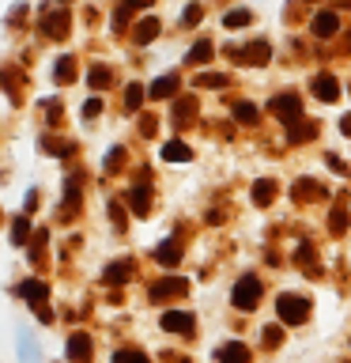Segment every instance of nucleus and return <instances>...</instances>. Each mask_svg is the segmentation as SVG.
<instances>
[{
  "label": "nucleus",
  "mask_w": 351,
  "mask_h": 363,
  "mask_svg": "<svg viewBox=\"0 0 351 363\" xmlns=\"http://www.w3.org/2000/svg\"><path fill=\"white\" fill-rule=\"evenodd\" d=\"M113 363H151V359L136 348H121V352H113Z\"/></svg>",
  "instance_id": "obj_33"
},
{
  "label": "nucleus",
  "mask_w": 351,
  "mask_h": 363,
  "mask_svg": "<svg viewBox=\"0 0 351 363\" xmlns=\"http://www.w3.org/2000/svg\"><path fill=\"white\" fill-rule=\"evenodd\" d=\"M102 113V99H87L84 102V118H98Z\"/></svg>",
  "instance_id": "obj_43"
},
{
  "label": "nucleus",
  "mask_w": 351,
  "mask_h": 363,
  "mask_svg": "<svg viewBox=\"0 0 351 363\" xmlns=\"http://www.w3.org/2000/svg\"><path fill=\"white\" fill-rule=\"evenodd\" d=\"M110 220H113V227H117V231H125V212H121L117 201H110Z\"/></svg>",
  "instance_id": "obj_40"
},
{
  "label": "nucleus",
  "mask_w": 351,
  "mask_h": 363,
  "mask_svg": "<svg viewBox=\"0 0 351 363\" xmlns=\"http://www.w3.org/2000/svg\"><path fill=\"white\" fill-rule=\"evenodd\" d=\"M174 91H178V76H159L155 84L147 87V95H151V99H170Z\"/></svg>",
  "instance_id": "obj_23"
},
{
  "label": "nucleus",
  "mask_w": 351,
  "mask_h": 363,
  "mask_svg": "<svg viewBox=\"0 0 351 363\" xmlns=\"http://www.w3.org/2000/svg\"><path fill=\"white\" fill-rule=\"evenodd\" d=\"M34 314H38V322H45V325L53 322V311H50V306H45V303H42V306H34Z\"/></svg>",
  "instance_id": "obj_44"
},
{
  "label": "nucleus",
  "mask_w": 351,
  "mask_h": 363,
  "mask_svg": "<svg viewBox=\"0 0 351 363\" xmlns=\"http://www.w3.org/2000/svg\"><path fill=\"white\" fill-rule=\"evenodd\" d=\"M129 204H132L136 216H147V212H151V186H147V182L132 186V189H129Z\"/></svg>",
  "instance_id": "obj_16"
},
{
  "label": "nucleus",
  "mask_w": 351,
  "mask_h": 363,
  "mask_svg": "<svg viewBox=\"0 0 351 363\" xmlns=\"http://www.w3.org/2000/svg\"><path fill=\"white\" fill-rule=\"evenodd\" d=\"M132 261L125 257V261H110L106 265V272H102V284H110V288H121V284H129L132 280Z\"/></svg>",
  "instance_id": "obj_9"
},
{
  "label": "nucleus",
  "mask_w": 351,
  "mask_h": 363,
  "mask_svg": "<svg viewBox=\"0 0 351 363\" xmlns=\"http://www.w3.org/2000/svg\"><path fill=\"white\" fill-rule=\"evenodd\" d=\"M110 68H102V65H95V68H91V72H87V84L91 87H95V91H102V87H110Z\"/></svg>",
  "instance_id": "obj_30"
},
{
  "label": "nucleus",
  "mask_w": 351,
  "mask_h": 363,
  "mask_svg": "<svg viewBox=\"0 0 351 363\" xmlns=\"http://www.w3.org/2000/svg\"><path fill=\"white\" fill-rule=\"evenodd\" d=\"M260 295H265V284H260L257 277H242L231 291V303L238 306V311H253V306L260 303Z\"/></svg>",
  "instance_id": "obj_1"
},
{
  "label": "nucleus",
  "mask_w": 351,
  "mask_h": 363,
  "mask_svg": "<svg viewBox=\"0 0 351 363\" xmlns=\"http://www.w3.org/2000/svg\"><path fill=\"white\" fill-rule=\"evenodd\" d=\"M268 110H272V118H276V121L291 125V121L302 118V99L291 95V91H283V95H276V99L268 102Z\"/></svg>",
  "instance_id": "obj_3"
},
{
  "label": "nucleus",
  "mask_w": 351,
  "mask_h": 363,
  "mask_svg": "<svg viewBox=\"0 0 351 363\" xmlns=\"http://www.w3.org/2000/svg\"><path fill=\"white\" fill-rule=\"evenodd\" d=\"M272 197H276V182L260 178L253 186V204H257V208H265V204H272Z\"/></svg>",
  "instance_id": "obj_25"
},
{
  "label": "nucleus",
  "mask_w": 351,
  "mask_h": 363,
  "mask_svg": "<svg viewBox=\"0 0 351 363\" xmlns=\"http://www.w3.org/2000/svg\"><path fill=\"white\" fill-rule=\"evenodd\" d=\"M313 95L321 99V102H336L340 99V84H336V76H328V72H321L313 79Z\"/></svg>",
  "instance_id": "obj_17"
},
{
  "label": "nucleus",
  "mask_w": 351,
  "mask_h": 363,
  "mask_svg": "<svg viewBox=\"0 0 351 363\" xmlns=\"http://www.w3.org/2000/svg\"><path fill=\"white\" fill-rule=\"evenodd\" d=\"M42 152H45V155L64 159V155H72V152H76V144H72V140H53V136H42Z\"/></svg>",
  "instance_id": "obj_24"
},
{
  "label": "nucleus",
  "mask_w": 351,
  "mask_h": 363,
  "mask_svg": "<svg viewBox=\"0 0 351 363\" xmlns=\"http://www.w3.org/2000/svg\"><path fill=\"white\" fill-rule=\"evenodd\" d=\"M68 27H72V16H68L64 8L45 11V19H42V34H45V38H68Z\"/></svg>",
  "instance_id": "obj_5"
},
{
  "label": "nucleus",
  "mask_w": 351,
  "mask_h": 363,
  "mask_svg": "<svg viewBox=\"0 0 351 363\" xmlns=\"http://www.w3.org/2000/svg\"><path fill=\"white\" fill-rule=\"evenodd\" d=\"M234 121L238 125H253L257 121V106L253 102H234Z\"/></svg>",
  "instance_id": "obj_29"
},
{
  "label": "nucleus",
  "mask_w": 351,
  "mask_h": 363,
  "mask_svg": "<svg viewBox=\"0 0 351 363\" xmlns=\"http://www.w3.org/2000/svg\"><path fill=\"white\" fill-rule=\"evenodd\" d=\"M140 102H144V87L129 84V91H125V110H140Z\"/></svg>",
  "instance_id": "obj_35"
},
{
  "label": "nucleus",
  "mask_w": 351,
  "mask_h": 363,
  "mask_svg": "<svg viewBox=\"0 0 351 363\" xmlns=\"http://www.w3.org/2000/svg\"><path fill=\"white\" fill-rule=\"evenodd\" d=\"M79 174H72L64 182V201H61V220H76L79 216V201H84V193H79Z\"/></svg>",
  "instance_id": "obj_6"
},
{
  "label": "nucleus",
  "mask_w": 351,
  "mask_h": 363,
  "mask_svg": "<svg viewBox=\"0 0 351 363\" xmlns=\"http://www.w3.org/2000/svg\"><path fill=\"white\" fill-rule=\"evenodd\" d=\"M328 231H333V235H344V231H347V212H344V204H336L333 220H328Z\"/></svg>",
  "instance_id": "obj_34"
},
{
  "label": "nucleus",
  "mask_w": 351,
  "mask_h": 363,
  "mask_svg": "<svg viewBox=\"0 0 351 363\" xmlns=\"http://www.w3.org/2000/svg\"><path fill=\"white\" fill-rule=\"evenodd\" d=\"M53 79L57 84H72L76 79V57H57V65H53Z\"/></svg>",
  "instance_id": "obj_22"
},
{
  "label": "nucleus",
  "mask_w": 351,
  "mask_h": 363,
  "mask_svg": "<svg viewBox=\"0 0 351 363\" xmlns=\"http://www.w3.org/2000/svg\"><path fill=\"white\" fill-rule=\"evenodd\" d=\"M313 136H317V125L313 121H291L287 125V144H306V140H313Z\"/></svg>",
  "instance_id": "obj_19"
},
{
  "label": "nucleus",
  "mask_w": 351,
  "mask_h": 363,
  "mask_svg": "<svg viewBox=\"0 0 351 363\" xmlns=\"http://www.w3.org/2000/svg\"><path fill=\"white\" fill-rule=\"evenodd\" d=\"M45 238H50V231H45V227H38V231H34V242H30V261H38V257H42Z\"/></svg>",
  "instance_id": "obj_37"
},
{
  "label": "nucleus",
  "mask_w": 351,
  "mask_h": 363,
  "mask_svg": "<svg viewBox=\"0 0 351 363\" xmlns=\"http://www.w3.org/2000/svg\"><path fill=\"white\" fill-rule=\"evenodd\" d=\"M121 159H125V147H110V155H106V170H117V167H121Z\"/></svg>",
  "instance_id": "obj_42"
},
{
  "label": "nucleus",
  "mask_w": 351,
  "mask_h": 363,
  "mask_svg": "<svg viewBox=\"0 0 351 363\" xmlns=\"http://www.w3.org/2000/svg\"><path fill=\"white\" fill-rule=\"evenodd\" d=\"M181 23H185V27H192V23H200V4H189L185 11H181Z\"/></svg>",
  "instance_id": "obj_41"
},
{
  "label": "nucleus",
  "mask_w": 351,
  "mask_h": 363,
  "mask_svg": "<svg viewBox=\"0 0 351 363\" xmlns=\"http://www.w3.org/2000/svg\"><path fill=\"white\" fill-rule=\"evenodd\" d=\"M27 238H30V220H27V216H16V223H11V242L23 246Z\"/></svg>",
  "instance_id": "obj_28"
},
{
  "label": "nucleus",
  "mask_w": 351,
  "mask_h": 363,
  "mask_svg": "<svg viewBox=\"0 0 351 363\" xmlns=\"http://www.w3.org/2000/svg\"><path fill=\"white\" fill-rule=\"evenodd\" d=\"M189 155H192V152H189V147L181 144V140H170V144L163 147V159H166V163H185Z\"/></svg>",
  "instance_id": "obj_27"
},
{
  "label": "nucleus",
  "mask_w": 351,
  "mask_h": 363,
  "mask_svg": "<svg viewBox=\"0 0 351 363\" xmlns=\"http://www.w3.org/2000/svg\"><path fill=\"white\" fill-rule=\"evenodd\" d=\"M226 27H246V23H253V11L249 8H234V11H226Z\"/></svg>",
  "instance_id": "obj_31"
},
{
  "label": "nucleus",
  "mask_w": 351,
  "mask_h": 363,
  "mask_svg": "<svg viewBox=\"0 0 351 363\" xmlns=\"http://www.w3.org/2000/svg\"><path fill=\"white\" fill-rule=\"evenodd\" d=\"M16 348H19V363H42L38 337H34L30 329H19V337H16Z\"/></svg>",
  "instance_id": "obj_8"
},
{
  "label": "nucleus",
  "mask_w": 351,
  "mask_h": 363,
  "mask_svg": "<svg viewBox=\"0 0 351 363\" xmlns=\"http://www.w3.org/2000/svg\"><path fill=\"white\" fill-rule=\"evenodd\" d=\"M155 261H159V265H166V269H174L178 261H181V246L174 242V238L159 242V246H155Z\"/></svg>",
  "instance_id": "obj_20"
},
{
  "label": "nucleus",
  "mask_w": 351,
  "mask_h": 363,
  "mask_svg": "<svg viewBox=\"0 0 351 363\" xmlns=\"http://www.w3.org/2000/svg\"><path fill=\"white\" fill-rule=\"evenodd\" d=\"M192 118H197V99H192V95L178 99L174 110H170V121H174V125H189Z\"/></svg>",
  "instance_id": "obj_18"
},
{
  "label": "nucleus",
  "mask_w": 351,
  "mask_h": 363,
  "mask_svg": "<svg viewBox=\"0 0 351 363\" xmlns=\"http://www.w3.org/2000/svg\"><path fill=\"white\" fill-rule=\"evenodd\" d=\"M125 4H129V8L136 11V8H147V4H151V0H125Z\"/></svg>",
  "instance_id": "obj_48"
},
{
  "label": "nucleus",
  "mask_w": 351,
  "mask_h": 363,
  "mask_svg": "<svg viewBox=\"0 0 351 363\" xmlns=\"http://www.w3.org/2000/svg\"><path fill=\"white\" fill-rule=\"evenodd\" d=\"M91 352H95V345H91L87 333H72V337H68V359H72V363H87Z\"/></svg>",
  "instance_id": "obj_13"
},
{
  "label": "nucleus",
  "mask_w": 351,
  "mask_h": 363,
  "mask_svg": "<svg viewBox=\"0 0 351 363\" xmlns=\"http://www.w3.org/2000/svg\"><path fill=\"white\" fill-rule=\"evenodd\" d=\"M189 291V280H181V277H163V280H155L151 284V303H166V299H178V295H185Z\"/></svg>",
  "instance_id": "obj_4"
},
{
  "label": "nucleus",
  "mask_w": 351,
  "mask_h": 363,
  "mask_svg": "<svg viewBox=\"0 0 351 363\" xmlns=\"http://www.w3.org/2000/svg\"><path fill=\"white\" fill-rule=\"evenodd\" d=\"M0 84H4V91H8L11 102H19V99H23L19 91H23V84H27V79H23V72H19L16 65H4V68H0Z\"/></svg>",
  "instance_id": "obj_11"
},
{
  "label": "nucleus",
  "mask_w": 351,
  "mask_h": 363,
  "mask_svg": "<svg viewBox=\"0 0 351 363\" xmlns=\"http://www.w3.org/2000/svg\"><path fill=\"white\" fill-rule=\"evenodd\" d=\"M16 295H19V299H27V303H34V306H42L45 299H50V284H45V280H23L16 288Z\"/></svg>",
  "instance_id": "obj_10"
},
{
  "label": "nucleus",
  "mask_w": 351,
  "mask_h": 363,
  "mask_svg": "<svg viewBox=\"0 0 351 363\" xmlns=\"http://www.w3.org/2000/svg\"><path fill=\"white\" fill-rule=\"evenodd\" d=\"M280 340H283V329H280V325H268V329H265V348H276Z\"/></svg>",
  "instance_id": "obj_39"
},
{
  "label": "nucleus",
  "mask_w": 351,
  "mask_h": 363,
  "mask_svg": "<svg viewBox=\"0 0 351 363\" xmlns=\"http://www.w3.org/2000/svg\"><path fill=\"white\" fill-rule=\"evenodd\" d=\"M140 133L151 136V133H155V118H144V121H140Z\"/></svg>",
  "instance_id": "obj_46"
},
{
  "label": "nucleus",
  "mask_w": 351,
  "mask_h": 363,
  "mask_svg": "<svg viewBox=\"0 0 351 363\" xmlns=\"http://www.w3.org/2000/svg\"><path fill=\"white\" fill-rule=\"evenodd\" d=\"M291 193H294V201H299V204H306V201H325V186H317V182H310V178H299Z\"/></svg>",
  "instance_id": "obj_15"
},
{
  "label": "nucleus",
  "mask_w": 351,
  "mask_h": 363,
  "mask_svg": "<svg viewBox=\"0 0 351 363\" xmlns=\"http://www.w3.org/2000/svg\"><path fill=\"white\" fill-rule=\"evenodd\" d=\"M325 163H328V167H333V170H336V174H347V167H344V163H340V159H336V155H328V159H325Z\"/></svg>",
  "instance_id": "obj_45"
},
{
  "label": "nucleus",
  "mask_w": 351,
  "mask_h": 363,
  "mask_svg": "<svg viewBox=\"0 0 351 363\" xmlns=\"http://www.w3.org/2000/svg\"><path fill=\"white\" fill-rule=\"evenodd\" d=\"M159 30H163V27H159V19H140V23H136V34H132V38L140 42V45H147V42H155Z\"/></svg>",
  "instance_id": "obj_26"
},
{
  "label": "nucleus",
  "mask_w": 351,
  "mask_h": 363,
  "mask_svg": "<svg viewBox=\"0 0 351 363\" xmlns=\"http://www.w3.org/2000/svg\"><path fill=\"white\" fill-rule=\"evenodd\" d=\"M340 133H344V136H351V113H347L344 121H340Z\"/></svg>",
  "instance_id": "obj_47"
},
{
  "label": "nucleus",
  "mask_w": 351,
  "mask_h": 363,
  "mask_svg": "<svg viewBox=\"0 0 351 363\" xmlns=\"http://www.w3.org/2000/svg\"><path fill=\"white\" fill-rule=\"evenodd\" d=\"M238 57H242L246 65H257V68H260V65H268V61H272V45L257 38V42H249L246 50H238Z\"/></svg>",
  "instance_id": "obj_12"
},
{
  "label": "nucleus",
  "mask_w": 351,
  "mask_h": 363,
  "mask_svg": "<svg viewBox=\"0 0 351 363\" xmlns=\"http://www.w3.org/2000/svg\"><path fill=\"white\" fill-rule=\"evenodd\" d=\"M197 87H226V76H219V72H204V76H197Z\"/></svg>",
  "instance_id": "obj_38"
},
{
  "label": "nucleus",
  "mask_w": 351,
  "mask_h": 363,
  "mask_svg": "<svg viewBox=\"0 0 351 363\" xmlns=\"http://www.w3.org/2000/svg\"><path fill=\"white\" fill-rule=\"evenodd\" d=\"M215 356H219V363H249V348L238 345V340H231V345H223Z\"/></svg>",
  "instance_id": "obj_21"
},
{
  "label": "nucleus",
  "mask_w": 351,
  "mask_h": 363,
  "mask_svg": "<svg viewBox=\"0 0 351 363\" xmlns=\"http://www.w3.org/2000/svg\"><path fill=\"white\" fill-rule=\"evenodd\" d=\"M310 30L317 34V38H333V34L340 30V16H336V11H317L313 23H310Z\"/></svg>",
  "instance_id": "obj_14"
},
{
  "label": "nucleus",
  "mask_w": 351,
  "mask_h": 363,
  "mask_svg": "<svg viewBox=\"0 0 351 363\" xmlns=\"http://www.w3.org/2000/svg\"><path fill=\"white\" fill-rule=\"evenodd\" d=\"M212 53H215V50H212V42H197V45L189 50V65H204Z\"/></svg>",
  "instance_id": "obj_32"
},
{
  "label": "nucleus",
  "mask_w": 351,
  "mask_h": 363,
  "mask_svg": "<svg viewBox=\"0 0 351 363\" xmlns=\"http://www.w3.org/2000/svg\"><path fill=\"white\" fill-rule=\"evenodd\" d=\"M163 329H166V333H178V337H192L197 318L185 314V311H166V314H163Z\"/></svg>",
  "instance_id": "obj_7"
},
{
  "label": "nucleus",
  "mask_w": 351,
  "mask_h": 363,
  "mask_svg": "<svg viewBox=\"0 0 351 363\" xmlns=\"http://www.w3.org/2000/svg\"><path fill=\"white\" fill-rule=\"evenodd\" d=\"M294 261H299L302 269H313V265H317V250L302 242V246H299V254H294Z\"/></svg>",
  "instance_id": "obj_36"
},
{
  "label": "nucleus",
  "mask_w": 351,
  "mask_h": 363,
  "mask_svg": "<svg viewBox=\"0 0 351 363\" xmlns=\"http://www.w3.org/2000/svg\"><path fill=\"white\" fill-rule=\"evenodd\" d=\"M276 314H280V322H287V325H302L306 318H310V303H306L302 295H280Z\"/></svg>",
  "instance_id": "obj_2"
}]
</instances>
